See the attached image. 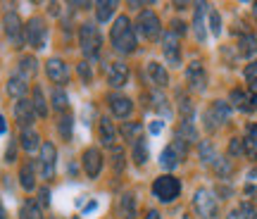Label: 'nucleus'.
<instances>
[{"label": "nucleus", "mask_w": 257, "mask_h": 219, "mask_svg": "<svg viewBox=\"0 0 257 219\" xmlns=\"http://www.w3.org/2000/svg\"><path fill=\"white\" fill-rule=\"evenodd\" d=\"M19 141H22V148H24L27 153H34V150H38V148L43 146V143H41V136H38L34 129H22Z\"/></svg>", "instance_id": "obj_22"}, {"label": "nucleus", "mask_w": 257, "mask_h": 219, "mask_svg": "<svg viewBox=\"0 0 257 219\" xmlns=\"http://www.w3.org/2000/svg\"><path fill=\"white\" fill-rule=\"evenodd\" d=\"M79 76H81V81L83 83H91V79H93V72H91V64L83 60L81 64H79Z\"/></svg>", "instance_id": "obj_44"}, {"label": "nucleus", "mask_w": 257, "mask_h": 219, "mask_svg": "<svg viewBox=\"0 0 257 219\" xmlns=\"http://www.w3.org/2000/svg\"><path fill=\"white\" fill-rule=\"evenodd\" d=\"M0 219H8V212H5V207L0 205Z\"/></svg>", "instance_id": "obj_52"}, {"label": "nucleus", "mask_w": 257, "mask_h": 219, "mask_svg": "<svg viewBox=\"0 0 257 219\" xmlns=\"http://www.w3.org/2000/svg\"><path fill=\"white\" fill-rule=\"evenodd\" d=\"M252 10H255V17H257V3H255V8H252Z\"/></svg>", "instance_id": "obj_53"}, {"label": "nucleus", "mask_w": 257, "mask_h": 219, "mask_svg": "<svg viewBox=\"0 0 257 219\" xmlns=\"http://www.w3.org/2000/svg\"><path fill=\"white\" fill-rule=\"evenodd\" d=\"M114 10H117L114 0H100V3H95V17H98V22H110Z\"/></svg>", "instance_id": "obj_26"}, {"label": "nucleus", "mask_w": 257, "mask_h": 219, "mask_svg": "<svg viewBox=\"0 0 257 219\" xmlns=\"http://www.w3.org/2000/svg\"><path fill=\"white\" fill-rule=\"evenodd\" d=\"M67 105H69L67 93H64L62 88H55V91H53V107H55L57 112H64V110H67Z\"/></svg>", "instance_id": "obj_38"}, {"label": "nucleus", "mask_w": 257, "mask_h": 219, "mask_svg": "<svg viewBox=\"0 0 257 219\" xmlns=\"http://www.w3.org/2000/svg\"><path fill=\"white\" fill-rule=\"evenodd\" d=\"M79 41H81V50L86 57H95L100 53V46H102V38H100V31L95 24H83L81 31H79Z\"/></svg>", "instance_id": "obj_6"}, {"label": "nucleus", "mask_w": 257, "mask_h": 219, "mask_svg": "<svg viewBox=\"0 0 257 219\" xmlns=\"http://www.w3.org/2000/svg\"><path fill=\"white\" fill-rule=\"evenodd\" d=\"M257 53V38L252 36V34H243L238 41V55L240 57H252V55Z\"/></svg>", "instance_id": "obj_25"}, {"label": "nucleus", "mask_w": 257, "mask_h": 219, "mask_svg": "<svg viewBox=\"0 0 257 219\" xmlns=\"http://www.w3.org/2000/svg\"><path fill=\"white\" fill-rule=\"evenodd\" d=\"M231 117V105L224 100H214L210 105V110L205 112V129L207 131H214V129H219L221 124H226Z\"/></svg>", "instance_id": "obj_8"}, {"label": "nucleus", "mask_w": 257, "mask_h": 219, "mask_svg": "<svg viewBox=\"0 0 257 219\" xmlns=\"http://www.w3.org/2000/svg\"><path fill=\"white\" fill-rule=\"evenodd\" d=\"M121 136H124V141H128V143H136V141L143 138V127H141L138 122H128V124L121 127Z\"/></svg>", "instance_id": "obj_27"}, {"label": "nucleus", "mask_w": 257, "mask_h": 219, "mask_svg": "<svg viewBox=\"0 0 257 219\" xmlns=\"http://www.w3.org/2000/svg\"><path fill=\"white\" fill-rule=\"evenodd\" d=\"M172 27H174V29H172V31H174L176 36H181V34H184V31H186V24H184V22H174Z\"/></svg>", "instance_id": "obj_48"}, {"label": "nucleus", "mask_w": 257, "mask_h": 219, "mask_svg": "<svg viewBox=\"0 0 257 219\" xmlns=\"http://www.w3.org/2000/svg\"><path fill=\"white\" fill-rule=\"evenodd\" d=\"M110 155H112V167H114V172L121 174V172H124V167H126V155H124V150L112 146Z\"/></svg>", "instance_id": "obj_36"}, {"label": "nucleus", "mask_w": 257, "mask_h": 219, "mask_svg": "<svg viewBox=\"0 0 257 219\" xmlns=\"http://www.w3.org/2000/svg\"><path fill=\"white\" fill-rule=\"evenodd\" d=\"M146 219H162V217H160V212H157V210H148Z\"/></svg>", "instance_id": "obj_50"}, {"label": "nucleus", "mask_w": 257, "mask_h": 219, "mask_svg": "<svg viewBox=\"0 0 257 219\" xmlns=\"http://www.w3.org/2000/svg\"><path fill=\"white\" fill-rule=\"evenodd\" d=\"M3 27H5V36L8 41L12 43L15 48H22L24 46V27H22V19H19L17 12H8L5 17H3Z\"/></svg>", "instance_id": "obj_9"}, {"label": "nucleus", "mask_w": 257, "mask_h": 219, "mask_svg": "<svg viewBox=\"0 0 257 219\" xmlns=\"http://www.w3.org/2000/svg\"><path fill=\"white\" fill-rule=\"evenodd\" d=\"M210 31H212V36H219L221 34V17H219L217 10L210 12Z\"/></svg>", "instance_id": "obj_43"}, {"label": "nucleus", "mask_w": 257, "mask_h": 219, "mask_svg": "<svg viewBox=\"0 0 257 219\" xmlns=\"http://www.w3.org/2000/svg\"><path fill=\"white\" fill-rule=\"evenodd\" d=\"M36 69H38V62L34 55H24V57L19 60V74H22L24 79L31 76V74H36Z\"/></svg>", "instance_id": "obj_33"}, {"label": "nucleus", "mask_w": 257, "mask_h": 219, "mask_svg": "<svg viewBox=\"0 0 257 219\" xmlns=\"http://www.w3.org/2000/svg\"><path fill=\"white\" fill-rule=\"evenodd\" d=\"M19 183L24 191H34L36 186V172H34V162H27L22 169H19Z\"/></svg>", "instance_id": "obj_24"}, {"label": "nucleus", "mask_w": 257, "mask_h": 219, "mask_svg": "<svg viewBox=\"0 0 257 219\" xmlns=\"http://www.w3.org/2000/svg\"><path fill=\"white\" fill-rule=\"evenodd\" d=\"M231 107L240 110V112H252V110H257V95L250 91H240V88H233L231 91Z\"/></svg>", "instance_id": "obj_14"}, {"label": "nucleus", "mask_w": 257, "mask_h": 219, "mask_svg": "<svg viewBox=\"0 0 257 219\" xmlns=\"http://www.w3.org/2000/svg\"><path fill=\"white\" fill-rule=\"evenodd\" d=\"M72 124H74L72 115H64V117L60 119V134H62L64 141H72Z\"/></svg>", "instance_id": "obj_42"}, {"label": "nucleus", "mask_w": 257, "mask_h": 219, "mask_svg": "<svg viewBox=\"0 0 257 219\" xmlns=\"http://www.w3.org/2000/svg\"><path fill=\"white\" fill-rule=\"evenodd\" d=\"M179 138H184L186 143H193V141H198V131L193 127V119H181V127H179Z\"/></svg>", "instance_id": "obj_30"}, {"label": "nucleus", "mask_w": 257, "mask_h": 219, "mask_svg": "<svg viewBox=\"0 0 257 219\" xmlns=\"http://www.w3.org/2000/svg\"><path fill=\"white\" fill-rule=\"evenodd\" d=\"M55 162H57V148L46 141L43 146H41V160H38V167H41V176L43 179H53V174H55Z\"/></svg>", "instance_id": "obj_10"}, {"label": "nucleus", "mask_w": 257, "mask_h": 219, "mask_svg": "<svg viewBox=\"0 0 257 219\" xmlns=\"http://www.w3.org/2000/svg\"><path fill=\"white\" fill-rule=\"evenodd\" d=\"M146 160H148V143L146 138H141V141L134 143V162L141 167V164H146Z\"/></svg>", "instance_id": "obj_35"}, {"label": "nucleus", "mask_w": 257, "mask_h": 219, "mask_svg": "<svg viewBox=\"0 0 257 219\" xmlns=\"http://www.w3.org/2000/svg\"><path fill=\"white\" fill-rule=\"evenodd\" d=\"M110 110H112V115L114 117H128L131 115V110H134V102H131V98H126V95H110Z\"/></svg>", "instance_id": "obj_19"}, {"label": "nucleus", "mask_w": 257, "mask_h": 219, "mask_svg": "<svg viewBox=\"0 0 257 219\" xmlns=\"http://www.w3.org/2000/svg\"><path fill=\"white\" fill-rule=\"evenodd\" d=\"M100 141H102V146H107V148L114 146V127H112L110 117L100 119Z\"/></svg>", "instance_id": "obj_29"}, {"label": "nucleus", "mask_w": 257, "mask_h": 219, "mask_svg": "<svg viewBox=\"0 0 257 219\" xmlns=\"http://www.w3.org/2000/svg\"><path fill=\"white\" fill-rule=\"evenodd\" d=\"M153 193H155V198L160 202H174L179 198V193H181V181L176 176H172V174H165V176L155 179Z\"/></svg>", "instance_id": "obj_2"}, {"label": "nucleus", "mask_w": 257, "mask_h": 219, "mask_svg": "<svg viewBox=\"0 0 257 219\" xmlns=\"http://www.w3.org/2000/svg\"><path fill=\"white\" fill-rule=\"evenodd\" d=\"M27 91H29V83H27V79H24L22 74H15V76H10V81H8V93L12 95V98L22 100Z\"/></svg>", "instance_id": "obj_21"}, {"label": "nucleus", "mask_w": 257, "mask_h": 219, "mask_svg": "<svg viewBox=\"0 0 257 219\" xmlns=\"http://www.w3.org/2000/svg\"><path fill=\"white\" fill-rule=\"evenodd\" d=\"M24 38H27L29 46L36 48V50L46 48V41H48V27H46V22H43L41 17H31L27 22V27H24Z\"/></svg>", "instance_id": "obj_7"}, {"label": "nucleus", "mask_w": 257, "mask_h": 219, "mask_svg": "<svg viewBox=\"0 0 257 219\" xmlns=\"http://www.w3.org/2000/svg\"><path fill=\"white\" fill-rule=\"evenodd\" d=\"M229 153L231 155H240V153H243V141H240V138H233V141H231Z\"/></svg>", "instance_id": "obj_45"}, {"label": "nucleus", "mask_w": 257, "mask_h": 219, "mask_svg": "<svg viewBox=\"0 0 257 219\" xmlns=\"http://www.w3.org/2000/svg\"><path fill=\"white\" fill-rule=\"evenodd\" d=\"M46 74L48 79L53 83H67L69 81V67H67V62L64 60H60V57H50L46 62Z\"/></svg>", "instance_id": "obj_13"}, {"label": "nucleus", "mask_w": 257, "mask_h": 219, "mask_svg": "<svg viewBox=\"0 0 257 219\" xmlns=\"http://www.w3.org/2000/svg\"><path fill=\"white\" fill-rule=\"evenodd\" d=\"M83 172L88 179H95L102 169V155L98 148H88V150H83Z\"/></svg>", "instance_id": "obj_15"}, {"label": "nucleus", "mask_w": 257, "mask_h": 219, "mask_svg": "<svg viewBox=\"0 0 257 219\" xmlns=\"http://www.w3.org/2000/svg\"><path fill=\"white\" fill-rule=\"evenodd\" d=\"M245 81L250 86V93H255L257 95V62H250L245 67Z\"/></svg>", "instance_id": "obj_39"}, {"label": "nucleus", "mask_w": 257, "mask_h": 219, "mask_svg": "<svg viewBox=\"0 0 257 219\" xmlns=\"http://www.w3.org/2000/svg\"><path fill=\"white\" fill-rule=\"evenodd\" d=\"M162 127H165V122H162V119H155V122H153V124H150V134H160V131H162Z\"/></svg>", "instance_id": "obj_46"}, {"label": "nucleus", "mask_w": 257, "mask_h": 219, "mask_svg": "<svg viewBox=\"0 0 257 219\" xmlns=\"http://www.w3.org/2000/svg\"><path fill=\"white\" fill-rule=\"evenodd\" d=\"M15 153H17V150H15V143H12V146L8 148V153H5V160H8V162H15Z\"/></svg>", "instance_id": "obj_49"}, {"label": "nucleus", "mask_w": 257, "mask_h": 219, "mask_svg": "<svg viewBox=\"0 0 257 219\" xmlns=\"http://www.w3.org/2000/svg\"><path fill=\"white\" fill-rule=\"evenodd\" d=\"M193 207L200 214L202 219H217L219 214V205H217V198L210 188H198L195 195H193Z\"/></svg>", "instance_id": "obj_3"}, {"label": "nucleus", "mask_w": 257, "mask_h": 219, "mask_svg": "<svg viewBox=\"0 0 257 219\" xmlns=\"http://www.w3.org/2000/svg\"><path fill=\"white\" fill-rule=\"evenodd\" d=\"M31 105H34V112H36L38 117H48V102H46V98H43L41 86L34 88V100H31Z\"/></svg>", "instance_id": "obj_31"}, {"label": "nucleus", "mask_w": 257, "mask_h": 219, "mask_svg": "<svg viewBox=\"0 0 257 219\" xmlns=\"http://www.w3.org/2000/svg\"><path fill=\"white\" fill-rule=\"evenodd\" d=\"M226 219H257V212H255V207H252L250 202H243L238 210H233Z\"/></svg>", "instance_id": "obj_34"}, {"label": "nucleus", "mask_w": 257, "mask_h": 219, "mask_svg": "<svg viewBox=\"0 0 257 219\" xmlns=\"http://www.w3.org/2000/svg\"><path fill=\"white\" fill-rule=\"evenodd\" d=\"M214 172L219 174L221 179H226V176H231L233 167H231L229 160H224V157H217V162H214Z\"/></svg>", "instance_id": "obj_41"}, {"label": "nucleus", "mask_w": 257, "mask_h": 219, "mask_svg": "<svg viewBox=\"0 0 257 219\" xmlns=\"http://www.w3.org/2000/svg\"><path fill=\"white\" fill-rule=\"evenodd\" d=\"M146 74H148V81L153 83L155 88H165L169 83V74H167V69L160 62H148Z\"/></svg>", "instance_id": "obj_17"}, {"label": "nucleus", "mask_w": 257, "mask_h": 219, "mask_svg": "<svg viewBox=\"0 0 257 219\" xmlns=\"http://www.w3.org/2000/svg\"><path fill=\"white\" fill-rule=\"evenodd\" d=\"M200 160L205 164H214L217 162V153H214V146L210 141H202L200 143Z\"/></svg>", "instance_id": "obj_37"}, {"label": "nucleus", "mask_w": 257, "mask_h": 219, "mask_svg": "<svg viewBox=\"0 0 257 219\" xmlns=\"http://www.w3.org/2000/svg\"><path fill=\"white\" fill-rule=\"evenodd\" d=\"M162 53L167 57V64H172V67L181 64V46H179V36L174 31H167L162 36Z\"/></svg>", "instance_id": "obj_11"}, {"label": "nucleus", "mask_w": 257, "mask_h": 219, "mask_svg": "<svg viewBox=\"0 0 257 219\" xmlns=\"http://www.w3.org/2000/svg\"><path fill=\"white\" fill-rule=\"evenodd\" d=\"M119 210H121V217L124 219H136V198H134L131 193H124V195H121Z\"/></svg>", "instance_id": "obj_28"}, {"label": "nucleus", "mask_w": 257, "mask_h": 219, "mask_svg": "<svg viewBox=\"0 0 257 219\" xmlns=\"http://www.w3.org/2000/svg\"><path fill=\"white\" fill-rule=\"evenodd\" d=\"M136 31L148 41H155L162 34V24H160V17H157L153 10H143L136 19Z\"/></svg>", "instance_id": "obj_5"}, {"label": "nucleus", "mask_w": 257, "mask_h": 219, "mask_svg": "<svg viewBox=\"0 0 257 219\" xmlns=\"http://www.w3.org/2000/svg\"><path fill=\"white\" fill-rule=\"evenodd\" d=\"M110 41H112V48L121 55H128L136 50V31H134V27H131V22H128L126 15H121V17L114 19L112 31H110Z\"/></svg>", "instance_id": "obj_1"}, {"label": "nucleus", "mask_w": 257, "mask_h": 219, "mask_svg": "<svg viewBox=\"0 0 257 219\" xmlns=\"http://www.w3.org/2000/svg\"><path fill=\"white\" fill-rule=\"evenodd\" d=\"M19 219H43V212L34 200H27L19 210Z\"/></svg>", "instance_id": "obj_32"}, {"label": "nucleus", "mask_w": 257, "mask_h": 219, "mask_svg": "<svg viewBox=\"0 0 257 219\" xmlns=\"http://www.w3.org/2000/svg\"><path fill=\"white\" fill-rule=\"evenodd\" d=\"M126 81H128V67L124 62H112L110 69H107V83L114 86V88H119Z\"/></svg>", "instance_id": "obj_18"}, {"label": "nucleus", "mask_w": 257, "mask_h": 219, "mask_svg": "<svg viewBox=\"0 0 257 219\" xmlns=\"http://www.w3.org/2000/svg\"><path fill=\"white\" fill-rule=\"evenodd\" d=\"M243 153L257 160V124H250L245 129V138H243Z\"/></svg>", "instance_id": "obj_23"}, {"label": "nucleus", "mask_w": 257, "mask_h": 219, "mask_svg": "<svg viewBox=\"0 0 257 219\" xmlns=\"http://www.w3.org/2000/svg\"><path fill=\"white\" fill-rule=\"evenodd\" d=\"M8 131V124H5V117L0 115V134H5Z\"/></svg>", "instance_id": "obj_51"}, {"label": "nucleus", "mask_w": 257, "mask_h": 219, "mask_svg": "<svg viewBox=\"0 0 257 219\" xmlns=\"http://www.w3.org/2000/svg\"><path fill=\"white\" fill-rule=\"evenodd\" d=\"M41 205H43V207L50 205V193H48V188H41Z\"/></svg>", "instance_id": "obj_47"}, {"label": "nucleus", "mask_w": 257, "mask_h": 219, "mask_svg": "<svg viewBox=\"0 0 257 219\" xmlns=\"http://www.w3.org/2000/svg\"><path fill=\"white\" fill-rule=\"evenodd\" d=\"M205 10H207V5H205V3H198V5H195V17H193V31H195V38H198L200 43L207 38V31H205Z\"/></svg>", "instance_id": "obj_20"}, {"label": "nucleus", "mask_w": 257, "mask_h": 219, "mask_svg": "<svg viewBox=\"0 0 257 219\" xmlns=\"http://www.w3.org/2000/svg\"><path fill=\"white\" fill-rule=\"evenodd\" d=\"M186 81L191 86V91H195V93H202L207 88V74H205V67H202L198 60L188 64V69H186Z\"/></svg>", "instance_id": "obj_12"}, {"label": "nucleus", "mask_w": 257, "mask_h": 219, "mask_svg": "<svg viewBox=\"0 0 257 219\" xmlns=\"http://www.w3.org/2000/svg\"><path fill=\"white\" fill-rule=\"evenodd\" d=\"M153 107H155L157 112H162V115H169V100H167L160 91L153 93Z\"/></svg>", "instance_id": "obj_40"}, {"label": "nucleus", "mask_w": 257, "mask_h": 219, "mask_svg": "<svg viewBox=\"0 0 257 219\" xmlns=\"http://www.w3.org/2000/svg\"><path fill=\"white\" fill-rule=\"evenodd\" d=\"M186 155H188V143H186L184 138L176 136L174 141L162 150V155H160V164H162L165 169H174V167L181 164V160H186Z\"/></svg>", "instance_id": "obj_4"}, {"label": "nucleus", "mask_w": 257, "mask_h": 219, "mask_svg": "<svg viewBox=\"0 0 257 219\" xmlns=\"http://www.w3.org/2000/svg\"><path fill=\"white\" fill-rule=\"evenodd\" d=\"M15 119H17V124L22 129H31L34 119H36V112H34V105H31V100L22 98V100L15 102Z\"/></svg>", "instance_id": "obj_16"}]
</instances>
